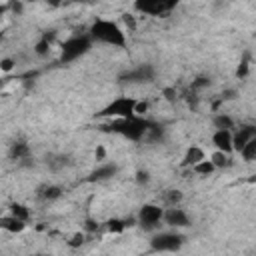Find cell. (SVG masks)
Segmentation results:
<instances>
[{
	"mask_svg": "<svg viewBox=\"0 0 256 256\" xmlns=\"http://www.w3.org/2000/svg\"><path fill=\"white\" fill-rule=\"evenodd\" d=\"M152 122L146 120L144 116H126V118H112L104 128L108 132H114L126 140H132V142H140L148 136V130H150Z\"/></svg>",
	"mask_w": 256,
	"mask_h": 256,
	"instance_id": "obj_1",
	"label": "cell"
},
{
	"mask_svg": "<svg viewBox=\"0 0 256 256\" xmlns=\"http://www.w3.org/2000/svg\"><path fill=\"white\" fill-rule=\"evenodd\" d=\"M88 36L92 38V42H102V44L118 46V48H124L126 46V34H124V30L120 28L118 22L108 20V18H98L90 26Z\"/></svg>",
	"mask_w": 256,
	"mask_h": 256,
	"instance_id": "obj_2",
	"label": "cell"
},
{
	"mask_svg": "<svg viewBox=\"0 0 256 256\" xmlns=\"http://www.w3.org/2000/svg\"><path fill=\"white\" fill-rule=\"evenodd\" d=\"M90 48H92V38L88 34H74V36H70L68 40L62 42V46H60V60L64 64L74 62L80 56H84Z\"/></svg>",
	"mask_w": 256,
	"mask_h": 256,
	"instance_id": "obj_3",
	"label": "cell"
},
{
	"mask_svg": "<svg viewBox=\"0 0 256 256\" xmlns=\"http://www.w3.org/2000/svg\"><path fill=\"white\" fill-rule=\"evenodd\" d=\"M184 244V236L180 232L168 230V232H158L150 238V248L154 252H176Z\"/></svg>",
	"mask_w": 256,
	"mask_h": 256,
	"instance_id": "obj_4",
	"label": "cell"
},
{
	"mask_svg": "<svg viewBox=\"0 0 256 256\" xmlns=\"http://www.w3.org/2000/svg\"><path fill=\"white\" fill-rule=\"evenodd\" d=\"M180 0H134V10L148 16H164L172 12Z\"/></svg>",
	"mask_w": 256,
	"mask_h": 256,
	"instance_id": "obj_5",
	"label": "cell"
},
{
	"mask_svg": "<svg viewBox=\"0 0 256 256\" xmlns=\"http://www.w3.org/2000/svg\"><path fill=\"white\" fill-rule=\"evenodd\" d=\"M134 106H136V100L134 98L120 96V98L112 100L108 106H104L100 110V116H104V118H126V116H134Z\"/></svg>",
	"mask_w": 256,
	"mask_h": 256,
	"instance_id": "obj_6",
	"label": "cell"
},
{
	"mask_svg": "<svg viewBox=\"0 0 256 256\" xmlns=\"http://www.w3.org/2000/svg\"><path fill=\"white\" fill-rule=\"evenodd\" d=\"M164 208L160 204H144L136 214V224H140L144 230H152L162 222Z\"/></svg>",
	"mask_w": 256,
	"mask_h": 256,
	"instance_id": "obj_7",
	"label": "cell"
},
{
	"mask_svg": "<svg viewBox=\"0 0 256 256\" xmlns=\"http://www.w3.org/2000/svg\"><path fill=\"white\" fill-rule=\"evenodd\" d=\"M152 80H154V68L150 64H140L120 74V82L124 84H146Z\"/></svg>",
	"mask_w": 256,
	"mask_h": 256,
	"instance_id": "obj_8",
	"label": "cell"
},
{
	"mask_svg": "<svg viewBox=\"0 0 256 256\" xmlns=\"http://www.w3.org/2000/svg\"><path fill=\"white\" fill-rule=\"evenodd\" d=\"M162 222L166 226H170V228H186V226H190V218H188L186 210L180 208V204L178 206H166L164 212H162Z\"/></svg>",
	"mask_w": 256,
	"mask_h": 256,
	"instance_id": "obj_9",
	"label": "cell"
},
{
	"mask_svg": "<svg viewBox=\"0 0 256 256\" xmlns=\"http://www.w3.org/2000/svg\"><path fill=\"white\" fill-rule=\"evenodd\" d=\"M252 138H256V126H252V124H244V126L232 130V150L240 152V148Z\"/></svg>",
	"mask_w": 256,
	"mask_h": 256,
	"instance_id": "obj_10",
	"label": "cell"
},
{
	"mask_svg": "<svg viewBox=\"0 0 256 256\" xmlns=\"http://www.w3.org/2000/svg\"><path fill=\"white\" fill-rule=\"evenodd\" d=\"M212 144L216 150H222L226 154H232V130H222L216 128V132L212 134Z\"/></svg>",
	"mask_w": 256,
	"mask_h": 256,
	"instance_id": "obj_11",
	"label": "cell"
},
{
	"mask_svg": "<svg viewBox=\"0 0 256 256\" xmlns=\"http://www.w3.org/2000/svg\"><path fill=\"white\" fill-rule=\"evenodd\" d=\"M116 172H118L116 164H100L98 168H94V170L90 172L88 180H90V182H104V180H110Z\"/></svg>",
	"mask_w": 256,
	"mask_h": 256,
	"instance_id": "obj_12",
	"label": "cell"
},
{
	"mask_svg": "<svg viewBox=\"0 0 256 256\" xmlns=\"http://www.w3.org/2000/svg\"><path fill=\"white\" fill-rule=\"evenodd\" d=\"M8 156H10V160H16V162L26 160V158L30 156V146H28V142H26V140H16V142H12V144H10V150H8Z\"/></svg>",
	"mask_w": 256,
	"mask_h": 256,
	"instance_id": "obj_13",
	"label": "cell"
},
{
	"mask_svg": "<svg viewBox=\"0 0 256 256\" xmlns=\"http://www.w3.org/2000/svg\"><path fill=\"white\" fill-rule=\"evenodd\" d=\"M24 226H26V222H24V220H20V218H16V216H12V214H8V216H2V218H0V228H2V230H6V232H12V234L22 232V230H24Z\"/></svg>",
	"mask_w": 256,
	"mask_h": 256,
	"instance_id": "obj_14",
	"label": "cell"
},
{
	"mask_svg": "<svg viewBox=\"0 0 256 256\" xmlns=\"http://www.w3.org/2000/svg\"><path fill=\"white\" fill-rule=\"evenodd\" d=\"M204 158H206V154H204V150H202L200 146H190V148L186 150L184 158H182V164L188 166V168H192L196 162H200V160H204Z\"/></svg>",
	"mask_w": 256,
	"mask_h": 256,
	"instance_id": "obj_15",
	"label": "cell"
},
{
	"mask_svg": "<svg viewBox=\"0 0 256 256\" xmlns=\"http://www.w3.org/2000/svg\"><path fill=\"white\" fill-rule=\"evenodd\" d=\"M210 162L214 164V168H230L234 162H232V154H226L222 150H216L212 156H210Z\"/></svg>",
	"mask_w": 256,
	"mask_h": 256,
	"instance_id": "obj_16",
	"label": "cell"
},
{
	"mask_svg": "<svg viewBox=\"0 0 256 256\" xmlns=\"http://www.w3.org/2000/svg\"><path fill=\"white\" fill-rule=\"evenodd\" d=\"M60 196H62V188L60 186H54V184H46V186H42L38 190V198L48 200V202H52V200H56Z\"/></svg>",
	"mask_w": 256,
	"mask_h": 256,
	"instance_id": "obj_17",
	"label": "cell"
},
{
	"mask_svg": "<svg viewBox=\"0 0 256 256\" xmlns=\"http://www.w3.org/2000/svg\"><path fill=\"white\" fill-rule=\"evenodd\" d=\"M246 162H252L254 158H256V138H252V140H248L242 148H240V152H238Z\"/></svg>",
	"mask_w": 256,
	"mask_h": 256,
	"instance_id": "obj_18",
	"label": "cell"
},
{
	"mask_svg": "<svg viewBox=\"0 0 256 256\" xmlns=\"http://www.w3.org/2000/svg\"><path fill=\"white\" fill-rule=\"evenodd\" d=\"M216 168H214V164L208 160V158H204V160H200V162H196L194 166H192V172H196V174H200V176H208V174H212Z\"/></svg>",
	"mask_w": 256,
	"mask_h": 256,
	"instance_id": "obj_19",
	"label": "cell"
},
{
	"mask_svg": "<svg viewBox=\"0 0 256 256\" xmlns=\"http://www.w3.org/2000/svg\"><path fill=\"white\" fill-rule=\"evenodd\" d=\"M162 202H164V206H178L182 202V192L180 190H166L162 194Z\"/></svg>",
	"mask_w": 256,
	"mask_h": 256,
	"instance_id": "obj_20",
	"label": "cell"
},
{
	"mask_svg": "<svg viewBox=\"0 0 256 256\" xmlns=\"http://www.w3.org/2000/svg\"><path fill=\"white\" fill-rule=\"evenodd\" d=\"M214 126L216 128H222V130H234V120L228 116V114H216L214 116Z\"/></svg>",
	"mask_w": 256,
	"mask_h": 256,
	"instance_id": "obj_21",
	"label": "cell"
},
{
	"mask_svg": "<svg viewBox=\"0 0 256 256\" xmlns=\"http://www.w3.org/2000/svg\"><path fill=\"white\" fill-rule=\"evenodd\" d=\"M10 214L16 216V218H20V220H24V222L30 220V210H28L24 204H18V202L10 204Z\"/></svg>",
	"mask_w": 256,
	"mask_h": 256,
	"instance_id": "obj_22",
	"label": "cell"
},
{
	"mask_svg": "<svg viewBox=\"0 0 256 256\" xmlns=\"http://www.w3.org/2000/svg\"><path fill=\"white\" fill-rule=\"evenodd\" d=\"M52 38H54V32H50V34H44V36L38 40V44H36V54H40V56L48 54V50H50V44H52Z\"/></svg>",
	"mask_w": 256,
	"mask_h": 256,
	"instance_id": "obj_23",
	"label": "cell"
},
{
	"mask_svg": "<svg viewBox=\"0 0 256 256\" xmlns=\"http://www.w3.org/2000/svg\"><path fill=\"white\" fill-rule=\"evenodd\" d=\"M208 84H210V78H206V76H200V78L192 80V84H190V90H192V92H198V90L206 88Z\"/></svg>",
	"mask_w": 256,
	"mask_h": 256,
	"instance_id": "obj_24",
	"label": "cell"
},
{
	"mask_svg": "<svg viewBox=\"0 0 256 256\" xmlns=\"http://www.w3.org/2000/svg\"><path fill=\"white\" fill-rule=\"evenodd\" d=\"M106 228L110 230V232H122L124 228H126V220H108L106 222Z\"/></svg>",
	"mask_w": 256,
	"mask_h": 256,
	"instance_id": "obj_25",
	"label": "cell"
},
{
	"mask_svg": "<svg viewBox=\"0 0 256 256\" xmlns=\"http://www.w3.org/2000/svg\"><path fill=\"white\" fill-rule=\"evenodd\" d=\"M48 164H50L52 170H60V168H64L68 164V158L66 156H54L52 160H48Z\"/></svg>",
	"mask_w": 256,
	"mask_h": 256,
	"instance_id": "obj_26",
	"label": "cell"
},
{
	"mask_svg": "<svg viewBox=\"0 0 256 256\" xmlns=\"http://www.w3.org/2000/svg\"><path fill=\"white\" fill-rule=\"evenodd\" d=\"M82 242H84V234H74V236L68 240V244H70V246H80Z\"/></svg>",
	"mask_w": 256,
	"mask_h": 256,
	"instance_id": "obj_27",
	"label": "cell"
},
{
	"mask_svg": "<svg viewBox=\"0 0 256 256\" xmlns=\"http://www.w3.org/2000/svg\"><path fill=\"white\" fill-rule=\"evenodd\" d=\"M164 96H166V100H170V102H174V100L178 98V94H176L174 88H166V90H164Z\"/></svg>",
	"mask_w": 256,
	"mask_h": 256,
	"instance_id": "obj_28",
	"label": "cell"
},
{
	"mask_svg": "<svg viewBox=\"0 0 256 256\" xmlns=\"http://www.w3.org/2000/svg\"><path fill=\"white\" fill-rule=\"evenodd\" d=\"M246 72H248V60H244V62L238 66V72H236V74L242 78V76H246Z\"/></svg>",
	"mask_w": 256,
	"mask_h": 256,
	"instance_id": "obj_29",
	"label": "cell"
},
{
	"mask_svg": "<svg viewBox=\"0 0 256 256\" xmlns=\"http://www.w3.org/2000/svg\"><path fill=\"white\" fill-rule=\"evenodd\" d=\"M88 232H94V230H98V222H94V220H86V226H84Z\"/></svg>",
	"mask_w": 256,
	"mask_h": 256,
	"instance_id": "obj_30",
	"label": "cell"
},
{
	"mask_svg": "<svg viewBox=\"0 0 256 256\" xmlns=\"http://www.w3.org/2000/svg\"><path fill=\"white\" fill-rule=\"evenodd\" d=\"M0 68H2V70H10V68H12V60H8V58L2 60V62H0Z\"/></svg>",
	"mask_w": 256,
	"mask_h": 256,
	"instance_id": "obj_31",
	"label": "cell"
},
{
	"mask_svg": "<svg viewBox=\"0 0 256 256\" xmlns=\"http://www.w3.org/2000/svg\"><path fill=\"white\" fill-rule=\"evenodd\" d=\"M136 176H138V178H136V180H138V182H140V184H142V182H148V172H138V174H136Z\"/></svg>",
	"mask_w": 256,
	"mask_h": 256,
	"instance_id": "obj_32",
	"label": "cell"
},
{
	"mask_svg": "<svg viewBox=\"0 0 256 256\" xmlns=\"http://www.w3.org/2000/svg\"><path fill=\"white\" fill-rule=\"evenodd\" d=\"M124 22H126L130 28H134V20H132V16H128V14H126V16H124Z\"/></svg>",
	"mask_w": 256,
	"mask_h": 256,
	"instance_id": "obj_33",
	"label": "cell"
},
{
	"mask_svg": "<svg viewBox=\"0 0 256 256\" xmlns=\"http://www.w3.org/2000/svg\"><path fill=\"white\" fill-rule=\"evenodd\" d=\"M8 12V6L6 4H0V20H2V16Z\"/></svg>",
	"mask_w": 256,
	"mask_h": 256,
	"instance_id": "obj_34",
	"label": "cell"
},
{
	"mask_svg": "<svg viewBox=\"0 0 256 256\" xmlns=\"http://www.w3.org/2000/svg\"><path fill=\"white\" fill-rule=\"evenodd\" d=\"M72 2H78V4H92V2H96V0H72Z\"/></svg>",
	"mask_w": 256,
	"mask_h": 256,
	"instance_id": "obj_35",
	"label": "cell"
},
{
	"mask_svg": "<svg viewBox=\"0 0 256 256\" xmlns=\"http://www.w3.org/2000/svg\"><path fill=\"white\" fill-rule=\"evenodd\" d=\"M50 6H60V0H46Z\"/></svg>",
	"mask_w": 256,
	"mask_h": 256,
	"instance_id": "obj_36",
	"label": "cell"
},
{
	"mask_svg": "<svg viewBox=\"0 0 256 256\" xmlns=\"http://www.w3.org/2000/svg\"><path fill=\"white\" fill-rule=\"evenodd\" d=\"M96 156H98V158H102V156H104V150H102V148H98V150H96Z\"/></svg>",
	"mask_w": 256,
	"mask_h": 256,
	"instance_id": "obj_37",
	"label": "cell"
},
{
	"mask_svg": "<svg viewBox=\"0 0 256 256\" xmlns=\"http://www.w3.org/2000/svg\"><path fill=\"white\" fill-rule=\"evenodd\" d=\"M2 86H4V80H2V78H0V90H2Z\"/></svg>",
	"mask_w": 256,
	"mask_h": 256,
	"instance_id": "obj_38",
	"label": "cell"
}]
</instances>
